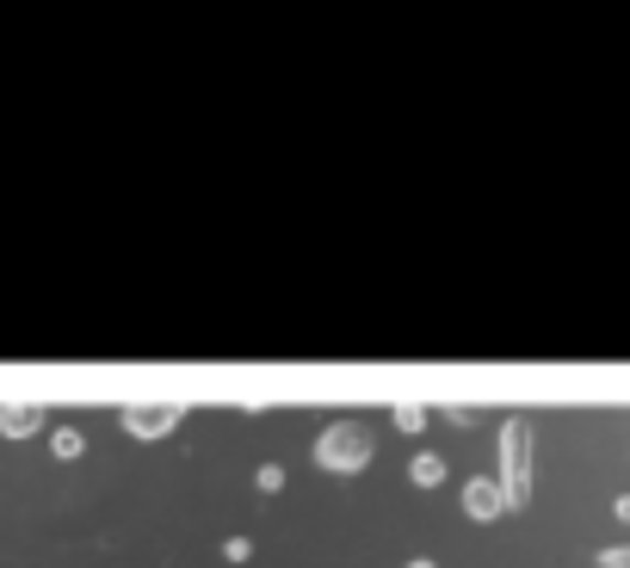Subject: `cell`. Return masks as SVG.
Segmentation results:
<instances>
[{
	"mask_svg": "<svg viewBox=\"0 0 630 568\" xmlns=\"http://www.w3.org/2000/svg\"><path fill=\"white\" fill-rule=\"evenodd\" d=\"M50 451H56V458H80V451H87V439H80L75 426H56V433H50Z\"/></svg>",
	"mask_w": 630,
	"mask_h": 568,
	"instance_id": "7",
	"label": "cell"
},
{
	"mask_svg": "<svg viewBox=\"0 0 630 568\" xmlns=\"http://www.w3.org/2000/svg\"><path fill=\"white\" fill-rule=\"evenodd\" d=\"M501 489H507V506L532 501V470H525V420H507L501 426Z\"/></svg>",
	"mask_w": 630,
	"mask_h": 568,
	"instance_id": "2",
	"label": "cell"
},
{
	"mask_svg": "<svg viewBox=\"0 0 630 568\" xmlns=\"http://www.w3.org/2000/svg\"><path fill=\"white\" fill-rule=\"evenodd\" d=\"M253 482H260V494H279L284 489V470H279V463H260V476H253Z\"/></svg>",
	"mask_w": 630,
	"mask_h": 568,
	"instance_id": "9",
	"label": "cell"
},
{
	"mask_svg": "<svg viewBox=\"0 0 630 568\" xmlns=\"http://www.w3.org/2000/svg\"><path fill=\"white\" fill-rule=\"evenodd\" d=\"M599 568H630V544H612V550H599Z\"/></svg>",
	"mask_w": 630,
	"mask_h": 568,
	"instance_id": "11",
	"label": "cell"
},
{
	"mask_svg": "<svg viewBox=\"0 0 630 568\" xmlns=\"http://www.w3.org/2000/svg\"><path fill=\"white\" fill-rule=\"evenodd\" d=\"M409 568H439V562H426V556H414V562Z\"/></svg>",
	"mask_w": 630,
	"mask_h": 568,
	"instance_id": "13",
	"label": "cell"
},
{
	"mask_svg": "<svg viewBox=\"0 0 630 568\" xmlns=\"http://www.w3.org/2000/svg\"><path fill=\"white\" fill-rule=\"evenodd\" d=\"M371 451H378V439H371L359 420H334V426H322V439H315V463L334 470V476H359L365 463H371Z\"/></svg>",
	"mask_w": 630,
	"mask_h": 568,
	"instance_id": "1",
	"label": "cell"
},
{
	"mask_svg": "<svg viewBox=\"0 0 630 568\" xmlns=\"http://www.w3.org/2000/svg\"><path fill=\"white\" fill-rule=\"evenodd\" d=\"M464 513H470V520H501L507 489L495 482V476H470V482H464Z\"/></svg>",
	"mask_w": 630,
	"mask_h": 568,
	"instance_id": "4",
	"label": "cell"
},
{
	"mask_svg": "<svg viewBox=\"0 0 630 568\" xmlns=\"http://www.w3.org/2000/svg\"><path fill=\"white\" fill-rule=\"evenodd\" d=\"M174 426H180L174 402H137V408H124V433H130V439H167Z\"/></svg>",
	"mask_w": 630,
	"mask_h": 568,
	"instance_id": "3",
	"label": "cell"
},
{
	"mask_svg": "<svg viewBox=\"0 0 630 568\" xmlns=\"http://www.w3.org/2000/svg\"><path fill=\"white\" fill-rule=\"evenodd\" d=\"M222 556H229V562H248L253 544H248V537H222Z\"/></svg>",
	"mask_w": 630,
	"mask_h": 568,
	"instance_id": "10",
	"label": "cell"
},
{
	"mask_svg": "<svg viewBox=\"0 0 630 568\" xmlns=\"http://www.w3.org/2000/svg\"><path fill=\"white\" fill-rule=\"evenodd\" d=\"M409 476H414V489H439V482H445V458H439V451H414Z\"/></svg>",
	"mask_w": 630,
	"mask_h": 568,
	"instance_id": "6",
	"label": "cell"
},
{
	"mask_svg": "<svg viewBox=\"0 0 630 568\" xmlns=\"http://www.w3.org/2000/svg\"><path fill=\"white\" fill-rule=\"evenodd\" d=\"M395 426H402V433H421V426H426V408H414V402H402V408H395Z\"/></svg>",
	"mask_w": 630,
	"mask_h": 568,
	"instance_id": "8",
	"label": "cell"
},
{
	"mask_svg": "<svg viewBox=\"0 0 630 568\" xmlns=\"http://www.w3.org/2000/svg\"><path fill=\"white\" fill-rule=\"evenodd\" d=\"M37 426H44V408H32V402H13V408H0V433H7V439H32Z\"/></svg>",
	"mask_w": 630,
	"mask_h": 568,
	"instance_id": "5",
	"label": "cell"
},
{
	"mask_svg": "<svg viewBox=\"0 0 630 568\" xmlns=\"http://www.w3.org/2000/svg\"><path fill=\"white\" fill-rule=\"evenodd\" d=\"M612 513H618V520L630 525V494H618V501H612Z\"/></svg>",
	"mask_w": 630,
	"mask_h": 568,
	"instance_id": "12",
	"label": "cell"
}]
</instances>
